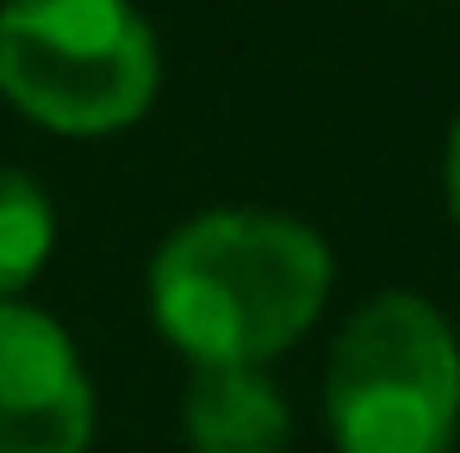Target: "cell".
<instances>
[{"label":"cell","mask_w":460,"mask_h":453,"mask_svg":"<svg viewBox=\"0 0 460 453\" xmlns=\"http://www.w3.org/2000/svg\"><path fill=\"white\" fill-rule=\"evenodd\" d=\"M330 299V248L287 212L187 218L150 261L162 335L199 367H261Z\"/></svg>","instance_id":"obj_1"},{"label":"cell","mask_w":460,"mask_h":453,"mask_svg":"<svg viewBox=\"0 0 460 453\" xmlns=\"http://www.w3.org/2000/svg\"><path fill=\"white\" fill-rule=\"evenodd\" d=\"M162 81L150 19L131 0H6L0 93L69 137H100L144 118Z\"/></svg>","instance_id":"obj_2"},{"label":"cell","mask_w":460,"mask_h":453,"mask_svg":"<svg viewBox=\"0 0 460 453\" xmlns=\"http://www.w3.org/2000/svg\"><path fill=\"white\" fill-rule=\"evenodd\" d=\"M323 416L342 453H448L460 423V342L417 292L367 299L323 379Z\"/></svg>","instance_id":"obj_3"},{"label":"cell","mask_w":460,"mask_h":453,"mask_svg":"<svg viewBox=\"0 0 460 453\" xmlns=\"http://www.w3.org/2000/svg\"><path fill=\"white\" fill-rule=\"evenodd\" d=\"M93 385L57 317L0 299V453H87Z\"/></svg>","instance_id":"obj_4"},{"label":"cell","mask_w":460,"mask_h":453,"mask_svg":"<svg viewBox=\"0 0 460 453\" xmlns=\"http://www.w3.org/2000/svg\"><path fill=\"white\" fill-rule=\"evenodd\" d=\"M193 453H287L293 410L261 367H199L181 404Z\"/></svg>","instance_id":"obj_5"},{"label":"cell","mask_w":460,"mask_h":453,"mask_svg":"<svg viewBox=\"0 0 460 453\" xmlns=\"http://www.w3.org/2000/svg\"><path fill=\"white\" fill-rule=\"evenodd\" d=\"M57 242V212L44 187L19 168H0V299H13L50 255Z\"/></svg>","instance_id":"obj_6"},{"label":"cell","mask_w":460,"mask_h":453,"mask_svg":"<svg viewBox=\"0 0 460 453\" xmlns=\"http://www.w3.org/2000/svg\"><path fill=\"white\" fill-rule=\"evenodd\" d=\"M448 205H455V224H460V118L448 131Z\"/></svg>","instance_id":"obj_7"}]
</instances>
